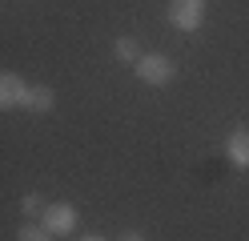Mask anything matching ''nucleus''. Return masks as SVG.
Listing matches in <instances>:
<instances>
[{"instance_id": "1", "label": "nucleus", "mask_w": 249, "mask_h": 241, "mask_svg": "<svg viewBox=\"0 0 249 241\" xmlns=\"http://www.w3.org/2000/svg\"><path fill=\"white\" fill-rule=\"evenodd\" d=\"M133 73H137L141 85L165 89V85H173V80H177V64H173V56H165V53H141L137 64H133Z\"/></svg>"}, {"instance_id": "2", "label": "nucleus", "mask_w": 249, "mask_h": 241, "mask_svg": "<svg viewBox=\"0 0 249 241\" xmlns=\"http://www.w3.org/2000/svg\"><path fill=\"white\" fill-rule=\"evenodd\" d=\"M169 24L177 32H197L205 24V0H169Z\"/></svg>"}, {"instance_id": "3", "label": "nucleus", "mask_w": 249, "mask_h": 241, "mask_svg": "<svg viewBox=\"0 0 249 241\" xmlns=\"http://www.w3.org/2000/svg\"><path fill=\"white\" fill-rule=\"evenodd\" d=\"M76 221H81V213H76V205H69V201H49V209H44V217H40V225L53 237H69L76 229Z\"/></svg>"}, {"instance_id": "4", "label": "nucleus", "mask_w": 249, "mask_h": 241, "mask_svg": "<svg viewBox=\"0 0 249 241\" xmlns=\"http://www.w3.org/2000/svg\"><path fill=\"white\" fill-rule=\"evenodd\" d=\"M28 80L20 73H0V112H12V109H28Z\"/></svg>"}, {"instance_id": "5", "label": "nucleus", "mask_w": 249, "mask_h": 241, "mask_svg": "<svg viewBox=\"0 0 249 241\" xmlns=\"http://www.w3.org/2000/svg\"><path fill=\"white\" fill-rule=\"evenodd\" d=\"M221 153L233 169H249V129H229L225 133V145H221Z\"/></svg>"}, {"instance_id": "6", "label": "nucleus", "mask_w": 249, "mask_h": 241, "mask_svg": "<svg viewBox=\"0 0 249 241\" xmlns=\"http://www.w3.org/2000/svg\"><path fill=\"white\" fill-rule=\"evenodd\" d=\"M56 109V93L49 85H33L28 89V112H53Z\"/></svg>"}, {"instance_id": "7", "label": "nucleus", "mask_w": 249, "mask_h": 241, "mask_svg": "<svg viewBox=\"0 0 249 241\" xmlns=\"http://www.w3.org/2000/svg\"><path fill=\"white\" fill-rule=\"evenodd\" d=\"M113 56H117L121 64H137V56H141L137 37H117V40H113Z\"/></svg>"}, {"instance_id": "8", "label": "nucleus", "mask_w": 249, "mask_h": 241, "mask_svg": "<svg viewBox=\"0 0 249 241\" xmlns=\"http://www.w3.org/2000/svg\"><path fill=\"white\" fill-rule=\"evenodd\" d=\"M44 209H49V201H44L40 193H24V197H20V213H24L28 221H40Z\"/></svg>"}, {"instance_id": "9", "label": "nucleus", "mask_w": 249, "mask_h": 241, "mask_svg": "<svg viewBox=\"0 0 249 241\" xmlns=\"http://www.w3.org/2000/svg\"><path fill=\"white\" fill-rule=\"evenodd\" d=\"M17 241H56L49 229H44L40 221H24L20 229H17Z\"/></svg>"}, {"instance_id": "10", "label": "nucleus", "mask_w": 249, "mask_h": 241, "mask_svg": "<svg viewBox=\"0 0 249 241\" xmlns=\"http://www.w3.org/2000/svg\"><path fill=\"white\" fill-rule=\"evenodd\" d=\"M117 241H149V237H145V233H141V229H124V233H121V237H117Z\"/></svg>"}, {"instance_id": "11", "label": "nucleus", "mask_w": 249, "mask_h": 241, "mask_svg": "<svg viewBox=\"0 0 249 241\" xmlns=\"http://www.w3.org/2000/svg\"><path fill=\"white\" fill-rule=\"evenodd\" d=\"M81 241H108V237H101V233H89V237H81Z\"/></svg>"}]
</instances>
